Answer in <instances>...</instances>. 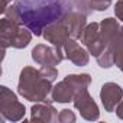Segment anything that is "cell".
Returning <instances> with one entry per match:
<instances>
[{
    "label": "cell",
    "mask_w": 123,
    "mask_h": 123,
    "mask_svg": "<svg viewBox=\"0 0 123 123\" xmlns=\"http://www.w3.org/2000/svg\"><path fill=\"white\" fill-rule=\"evenodd\" d=\"M15 6L19 10L22 25L31 29L35 36H42L46 26L73 10L71 0H16Z\"/></svg>",
    "instance_id": "6da1fadb"
},
{
    "label": "cell",
    "mask_w": 123,
    "mask_h": 123,
    "mask_svg": "<svg viewBox=\"0 0 123 123\" xmlns=\"http://www.w3.org/2000/svg\"><path fill=\"white\" fill-rule=\"evenodd\" d=\"M52 83L41 75V71L33 67H25L20 71L18 83V94L28 101H46L52 91Z\"/></svg>",
    "instance_id": "7a4b0ae2"
},
{
    "label": "cell",
    "mask_w": 123,
    "mask_h": 123,
    "mask_svg": "<svg viewBox=\"0 0 123 123\" xmlns=\"http://www.w3.org/2000/svg\"><path fill=\"white\" fill-rule=\"evenodd\" d=\"M0 33H2V49L6 52V48L23 49L32 41V31L23 28L22 25L7 19L6 16L0 20Z\"/></svg>",
    "instance_id": "3957f363"
},
{
    "label": "cell",
    "mask_w": 123,
    "mask_h": 123,
    "mask_svg": "<svg viewBox=\"0 0 123 123\" xmlns=\"http://www.w3.org/2000/svg\"><path fill=\"white\" fill-rule=\"evenodd\" d=\"M0 114H2V122H19L25 119L26 114V107L6 86L0 87Z\"/></svg>",
    "instance_id": "277c9868"
},
{
    "label": "cell",
    "mask_w": 123,
    "mask_h": 123,
    "mask_svg": "<svg viewBox=\"0 0 123 123\" xmlns=\"http://www.w3.org/2000/svg\"><path fill=\"white\" fill-rule=\"evenodd\" d=\"M32 59L38 65H58L64 61L65 54H64V48H58V46H48L43 43H38L35 45V48L31 52Z\"/></svg>",
    "instance_id": "5b68a950"
},
{
    "label": "cell",
    "mask_w": 123,
    "mask_h": 123,
    "mask_svg": "<svg viewBox=\"0 0 123 123\" xmlns=\"http://www.w3.org/2000/svg\"><path fill=\"white\" fill-rule=\"evenodd\" d=\"M74 107L80 111L81 117L88 120V122H94L98 120L100 117V110L97 103L94 101V98L90 96L88 88H84L81 91H78L74 97Z\"/></svg>",
    "instance_id": "8992f818"
},
{
    "label": "cell",
    "mask_w": 123,
    "mask_h": 123,
    "mask_svg": "<svg viewBox=\"0 0 123 123\" xmlns=\"http://www.w3.org/2000/svg\"><path fill=\"white\" fill-rule=\"evenodd\" d=\"M43 39L46 42H49L51 45L54 46H58V48H64L65 42L71 38L70 36V32H68V28L65 25V20H64V16L61 18L59 20L51 23L49 26H46L43 29V33H42Z\"/></svg>",
    "instance_id": "52a82bcc"
},
{
    "label": "cell",
    "mask_w": 123,
    "mask_h": 123,
    "mask_svg": "<svg viewBox=\"0 0 123 123\" xmlns=\"http://www.w3.org/2000/svg\"><path fill=\"white\" fill-rule=\"evenodd\" d=\"M100 100L104 110L111 113L123 100V88L116 83H104L100 90Z\"/></svg>",
    "instance_id": "ba28073f"
},
{
    "label": "cell",
    "mask_w": 123,
    "mask_h": 123,
    "mask_svg": "<svg viewBox=\"0 0 123 123\" xmlns=\"http://www.w3.org/2000/svg\"><path fill=\"white\" fill-rule=\"evenodd\" d=\"M64 54L65 58L70 59L75 67H86L90 61V52L88 49H84L74 38H70L64 45Z\"/></svg>",
    "instance_id": "9c48e42d"
},
{
    "label": "cell",
    "mask_w": 123,
    "mask_h": 123,
    "mask_svg": "<svg viewBox=\"0 0 123 123\" xmlns=\"http://www.w3.org/2000/svg\"><path fill=\"white\" fill-rule=\"evenodd\" d=\"M58 110L52 106V103L41 101L35 103L31 109V120L42 122V123H55L58 122Z\"/></svg>",
    "instance_id": "30bf717a"
},
{
    "label": "cell",
    "mask_w": 123,
    "mask_h": 123,
    "mask_svg": "<svg viewBox=\"0 0 123 123\" xmlns=\"http://www.w3.org/2000/svg\"><path fill=\"white\" fill-rule=\"evenodd\" d=\"M64 20H65L67 28H68L70 36L74 39H80L84 28L87 26V16L77 12V10H70L64 16Z\"/></svg>",
    "instance_id": "8fae6325"
},
{
    "label": "cell",
    "mask_w": 123,
    "mask_h": 123,
    "mask_svg": "<svg viewBox=\"0 0 123 123\" xmlns=\"http://www.w3.org/2000/svg\"><path fill=\"white\" fill-rule=\"evenodd\" d=\"M74 97H75V90L65 78L52 87L51 98L54 100V103H70L74 101Z\"/></svg>",
    "instance_id": "7c38bea8"
},
{
    "label": "cell",
    "mask_w": 123,
    "mask_h": 123,
    "mask_svg": "<svg viewBox=\"0 0 123 123\" xmlns=\"http://www.w3.org/2000/svg\"><path fill=\"white\" fill-rule=\"evenodd\" d=\"M119 33H120V26L114 18H106L100 22V38L104 42L109 43Z\"/></svg>",
    "instance_id": "4fadbf2b"
},
{
    "label": "cell",
    "mask_w": 123,
    "mask_h": 123,
    "mask_svg": "<svg viewBox=\"0 0 123 123\" xmlns=\"http://www.w3.org/2000/svg\"><path fill=\"white\" fill-rule=\"evenodd\" d=\"M98 38H100V23L91 22V23H87V26L84 28L80 39H81V43L87 48L88 45L96 42Z\"/></svg>",
    "instance_id": "5bb4252c"
},
{
    "label": "cell",
    "mask_w": 123,
    "mask_h": 123,
    "mask_svg": "<svg viewBox=\"0 0 123 123\" xmlns=\"http://www.w3.org/2000/svg\"><path fill=\"white\" fill-rule=\"evenodd\" d=\"M65 80L73 86V88L75 90V94L84 88H88V86L91 84L90 74H70L65 77Z\"/></svg>",
    "instance_id": "9a60e30c"
},
{
    "label": "cell",
    "mask_w": 123,
    "mask_h": 123,
    "mask_svg": "<svg viewBox=\"0 0 123 123\" xmlns=\"http://www.w3.org/2000/svg\"><path fill=\"white\" fill-rule=\"evenodd\" d=\"M97 64L101 67V68H110L114 65V56H113V51L106 48L97 58Z\"/></svg>",
    "instance_id": "2e32d148"
},
{
    "label": "cell",
    "mask_w": 123,
    "mask_h": 123,
    "mask_svg": "<svg viewBox=\"0 0 123 123\" xmlns=\"http://www.w3.org/2000/svg\"><path fill=\"white\" fill-rule=\"evenodd\" d=\"M39 71H41V75H42L43 78L49 80L51 83H54V81L58 78V70H56V67H55V65L43 64V65H41Z\"/></svg>",
    "instance_id": "e0dca14e"
},
{
    "label": "cell",
    "mask_w": 123,
    "mask_h": 123,
    "mask_svg": "<svg viewBox=\"0 0 123 123\" xmlns=\"http://www.w3.org/2000/svg\"><path fill=\"white\" fill-rule=\"evenodd\" d=\"M71 3H73V7L77 12H80V13H83L86 16H90L91 12H93L90 0H71Z\"/></svg>",
    "instance_id": "ac0fdd59"
},
{
    "label": "cell",
    "mask_w": 123,
    "mask_h": 123,
    "mask_svg": "<svg viewBox=\"0 0 123 123\" xmlns=\"http://www.w3.org/2000/svg\"><path fill=\"white\" fill-rule=\"evenodd\" d=\"M107 48V42H104L101 38H98L96 42H93L91 45H88L87 46V49H88V52H90V55H93V56H98L104 49Z\"/></svg>",
    "instance_id": "d6986e66"
},
{
    "label": "cell",
    "mask_w": 123,
    "mask_h": 123,
    "mask_svg": "<svg viewBox=\"0 0 123 123\" xmlns=\"http://www.w3.org/2000/svg\"><path fill=\"white\" fill-rule=\"evenodd\" d=\"M111 2H113V0H90V5H91L93 10L104 12V10H107L111 6Z\"/></svg>",
    "instance_id": "ffe728a7"
},
{
    "label": "cell",
    "mask_w": 123,
    "mask_h": 123,
    "mask_svg": "<svg viewBox=\"0 0 123 123\" xmlns=\"http://www.w3.org/2000/svg\"><path fill=\"white\" fill-rule=\"evenodd\" d=\"M58 122H61V123H74L75 122V114L70 109H62L58 114Z\"/></svg>",
    "instance_id": "44dd1931"
},
{
    "label": "cell",
    "mask_w": 123,
    "mask_h": 123,
    "mask_svg": "<svg viewBox=\"0 0 123 123\" xmlns=\"http://www.w3.org/2000/svg\"><path fill=\"white\" fill-rule=\"evenodd\" d=\"M113 56H114V65L123 73V43L113 49Z\"/></svg>",
    "instance_id": "7402d4cb"
},
{
    "label": "cell",
    "mask_w": 123,
    "mask_h": 123,
    "mask_svg": "<svg viewBox=\"0 0 123 123\" xmlns=\"http://www.w3.org/2000/svg\"><path fill=\"white\" fill-rule=\"evenodd\" d=\"M114 15H116V19L123 22V0L116 2V5H114Z\"/></svg>",
    "instance_id": "603a6c76"
},
{
    "label": "cell",
    "mask_w": 123,
    "mask_h": 123,
    "mask_svg": "<svg viewBox=\"0 0 123 123\" xmlns=\"http://www.w3.org/2000/svg\"><path fill=\"white\" fill-rule=\"evenodd\" d=\"M114 111H116L117 117L123 120V100H122V101H120V103L117 104V107H116V110H114Z\"/></svg>",
    "instance_id": "cb8c5ba5"
},
{
    "label": "cell",
    "mask_w": 123,
    "mask_h": 123,
    "mask_svg": "<svg viewBox=\"0 0 123 123\" xmlns=\"http://www.w3.org/2000/svg\"><path fill=\"white\" fill-rule=\"evenodd\" d=\"M12 3V0H2V9H0V10H2V13L7 9V6Z\"/></svg>",
    "instance_id": "d4e9b609"
},
{
    "label": "cell",
    "mask_w": 123,
    "mask_h": 123,
    "mask_svg": "<svg viewBox=\"0 0 123 123\" xmlns=\"http://www.w3.org/2000/svg\"><path fill=\"white\" fill-rule=\"evenodd\" d=\"M120 33H122V35H123V26H122V28H120Z\"/></svg>",
    "instance_id": "484cf974"
}]
</instances>
